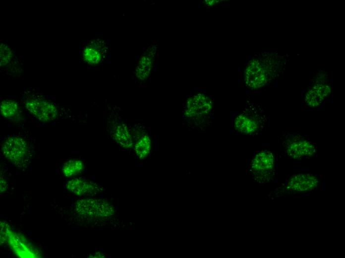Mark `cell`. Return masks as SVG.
<instances>
[{
	"mask_svg": "<svg viewBox=\"0 0 345 258\" xmlns=\"http://www.w3.org/2000/svg\"><path fill=\"white\" fill-rule=\"evenodd\" d=\"M151 144L149 137L147 135L143 136L135 146L137 156L141 159L146 158L150 151Z\"/></svg>",
	"mask_w": 345,
	"mask_h": 258,
	"instance_id": "e0dca14e",
	"label": "cell"
},
{
	"mask_svg": "<svg viewBox=\"0 0 345 258\" xmlns=\"http://www.w3.org/2000/svg\"><path fill=\"white\" fill-rule=\"evenodd\" d=\"M274 161V156L271 152L261 151L252 160L250 164L251 170L255 174H264L273 169Z\"/></svg>",
	"mask_w": 345,
	"mask_h": 258,
	"instance_id": "9c48e42d",
	"label": "cell"
},
{
	"mask_svg": "<svg viewBox=\"0 0 345 258\" xmlns=\"http://www.w3.org/2000/svg\"><path fill=\"white\" fill-rule=\"evenodd\" d=\"M104 256L103 255V254H100V253H96V254H94V255H93V257H94V258H98V257H99V258H102V257H104Z\"/></svg>",
	"mask_w": 345,
	"mask_h": 258,
	"instance_id": "ac0fdd59",
	"label": "cell"
},
{
	"mask_svg": "<svg viewBox=\"0 0 345 258\" xmlns=\"http://www.w3.org/2000/svg\"><path fill=\"white\" fill-rule=\"evenodd\" d=\"M318 183V179L313 175L298 174L289 179L288 188L292 191L308 192L316 188Z\"/></svg>",
	"mask_w": 345,
	"mask_h": 258,
	"instance_id": "ba28073f",
	"label": "cell"
},
{
	"mask_svg": "<svg viewBox=\"0 0 345 258\" xmlns=\"http://www.w3.org/2000/svg\"><path fill=\"white\" fill-rule=\"evenodd\" d=\"M13 51L10 47L4 43L0 46V66L4 69L16 65L17 61Z\"/></svg>",
	"mask_w": 345,
	"mask_h": 258,
	"instance_id": "9a60e30c",
	"label": "cell"
},
{
	"mask_svg": "<svg viewBox=\"0 0 345 258\" xmlns=\"http://www.w3.org/2000/svg\"><path fill=\"white\" fill-rule=\"evenodd\" d=\"M68 191L78 196L90 195L97 193L100 188L92 182L81 179L74 178L66 184Z\"/></svg>",
	"mask_w": 345,
	"mask_h": 258,
	"instance_id": "8fae6325",
	"label": "cell"
},
{
	"mask_svg": "<svg viewBox=\"0 0 345 258\" xmlns=\"http://www.w3.org/2000/svg\"><path fill=\"white\" fill-rule=\"evenodd\" d=\"M281 59L269 55L251 60L245 70V82L252 89L260 88L276 77Z\"/></svg>",
	"mask_w": 345,
	"mask_h": 258,
	"instance_id": "6da1fadb",
	"label": "cell"
},
{
	"mask_svg": "<svg viewBox=\"0 0 345 258\" xmlns=\"http://www.w3.org/2000/svg\"><path fill=\"white\" fill-rule=\"evenodd\" d=\"M1 151L7 160L18 167L28 165L31 157L30 144L24 136L16 134L6 137Z\"/></svg>",
	"mask_w": 345,
	"mask_h": 258,
	"instance_id": "3957f363",
	"label": "cell"
},
{
	"mask_svg": "<svg viewBox=\"0 0 345 258\" xmlns=\"http://www.w3.org/2000/svg\"><path fill=\"white\" fill-rule=\"evenodd\" d=\"M112 137L121 146L129 148L133 145L132 138L126 126L120 122L113 123L110 127Z\"/></svg>",
	"mask_w": 345,
	"mask_h": 258,
	"instance_id": "7c38bea8",
	"label": "cell"
},
{
	"mask_svg": "<svg viewBox=\"0 0 345 258\" xmlns=\"http://www.w3.org/2000/svg\"><path fill=\"white\" fill-rule=\"evenodd\" d=\"M21 101L27 111L40 121H54L60 117V108L41 93L25 91L22 94Z\"/></svg>",
	"mask_w": 345,
	"mask_h": 258,
	"instance_id": "7a4b0ae2",
	"label": "cell"
},
{
	"mask_svg": "<svg viewBox=\"0 0 345 258\" xmlns=\"http://www.w3.org/2000/svg\"><path fill=\"white\" fill-rule=\"evenodd\" d=\"M76 211L80 215L92 219H108L115 213L114 206L104 199L86 198L75 203Z\"/></svg>",
	"mask_w": 345,
	"mask_h": 258,
	"instance_id": "277c9868",
	"label": "cell"
},
{
	"mask_svg": "<svg viewBox=\"0 0 345 258\" xmlns=\"http://www.w3.org/2000/svg\"><path fill=\"white\" fill-rule=\"evenodd\" d=\"M84 168L82 161L79 160H71L65 163L62 166L63 174L66 177L74 176L81 172Z\"/></svg>",
	"mask_w": 345,
	"mask_h": 258,
	"instance_id": "2e32d148",
	"label": "cell"
},
{
	"mask_svg": "<svg viewBox=\"0 0 345 258\" xmlns=\"http://www.w3.org/2000/svg\"><path fill=\"white\" fill-rule=\"evenodd\" d=\"M262 116L253 104L246 106L235 118L233 126L238 132L247 134L257 133L262 125Z\"/></svg>",
	"mask_w": 345,
	"mask_h": 258,
	"instance_id": "5b68a950",
	"label": "cell"
},
{
	"mask_svg": "<svg viewBox=\"0 0 345 258\" xmlns=\"http://www.w3.org/2000/svg\"><path fill=\"white\" fill-rule=\"evenodd\" d=\"M1 116L10 121L18 122L22 120V112L18 103L13 100L6 99L0 104Z\"/></svg>",
	"mask_w": 345,
	"mask_h": 258,
	"instance_id": "4fadbf2b",
	"label": "cell"
},
{
	"mask_svg": "<svg viewBox=\"0 0 345 258\" xmlns=\"http://www.w3.org/2000/svg\"><path fill=\"white\" fill-rule=\"evenodd\" d=\"M330 93L331 88L328 85L323 83L316 84L306 93L305 102L311 107L318 106Z\"/></svg>",
	"mask_w": 345,
	"mask_h": 258,
	"instance_id": "30bf717a",
	"label": "cell"
},
{
	"mask_svg": "<svg viewBox=\"0 0 345 258\" xmlns=\"http://www.w3.org/2000/svg\"><path fill=\"white\" fill-rule=\"evenodd\" d=\"M212 104L205 95L198 93L190 98L186 103L185 115L197 124L201 125L210 115Z\"/></svg>",
	"mask_w": 345,
	"mask_h": 258,
	"instance_id": "8992f818",
	"label": "cell"
},
{
	"mask_svg": "<svg viewBox=\"0 0 345 258\" xmlns=\"http://www.w3.org/2000/svg\"><path fill=\"white\" fill-rule=\"evenodd\" d=\"M316 150L315 146L303 138L297 137L289 141L287 146L289 156L298 159L312 155Z\"/></svg>",
	"mask_w": 345,
	"mask_h": 258,
	"instance_id": "52a82bcc",
	"label": "cell"
},
{
	"mask_svg": "<svg viewBox=\"0 0 345 258\" xmlns=\"http://www.w3.org/2000/svg\"><path fill=\"white\" fill-rule=\"evenodd\" d=\"M102 50L100 46L88 45L86 46L82 51V57L84 60L89 64L96 65L102 60Z\"/></svg>",
	"mask_w": 345,
	"mask_h": 258,
	"instance_id": "5bb4252c",
	"label": "cell"
}]
</instances>
